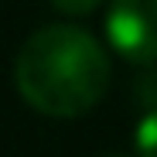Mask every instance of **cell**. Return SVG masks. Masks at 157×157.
I'll list each match as a JSON object with an SVG mask.
<instances>
[{"label":"cell","instance_id":"6da1fadb","mask_svg":"<svg viewBox=\"0 0 157 157\" xmlns=\"http://www.w3.org/2000/svg\"><path fill=\"white\" fill-rule=\"evenodd\" d=\"M109 55L75 24H48L21 44L14 82L31 109L68 120L89 113L109 89Z\"/></svg>","mask_w":157,"mask_h":157},{"label":"cell","instance_id":"7a4b0ae2","mask_svg":"<svg viewBox=\"0 0 157 157\" xmlns=\"http://www.w3.org/2000/svg\"><path fill=\"white\" fill-rule=\"evenodd\" d=\"M106 38L126 62H157V0H113L106 10Z\"/></svg>","mask_w":157,"mask_h":157},{"label":"cell","instance_id":"3957f363","mask_svg":"<svg viewBox=\"0 0 157 157\" xmlns=\"http://www.w3.org/2000/svg\"><path fill=\"white\" fill-rule=\"evenodd\" d=\"M133 150L137 157H157V106H150L140 116L137 133H133Z\"/></svg>","mask_w":157,"mask_h":157},{"label":"cell","instance_id":"277c9868","mask_svg":"<svg viewBox=\"0 0 157 157\" xmlns=\"http://www.w3.org/2000/svg\"><path fill=\"white\" fill-rule=\"evenodd\" d=\"M51 7L68 14V17H86V14H92L99 7V0H51Z\"/></svg>","mask_w":157,"mask_h":157},{"label":"cell","instance_id":"5b68a950","mask_svg":"<svg viewBox=\"0 0 157 157\" xmlns=\"http://www.w3.org/2000/svg\"><path fill=\"white\" fill-rule=\"evenodd\" d=\"M106 157H116V154H106Z\"/></svg>","mask_w":157,"mask_h":157}]
</instances>
